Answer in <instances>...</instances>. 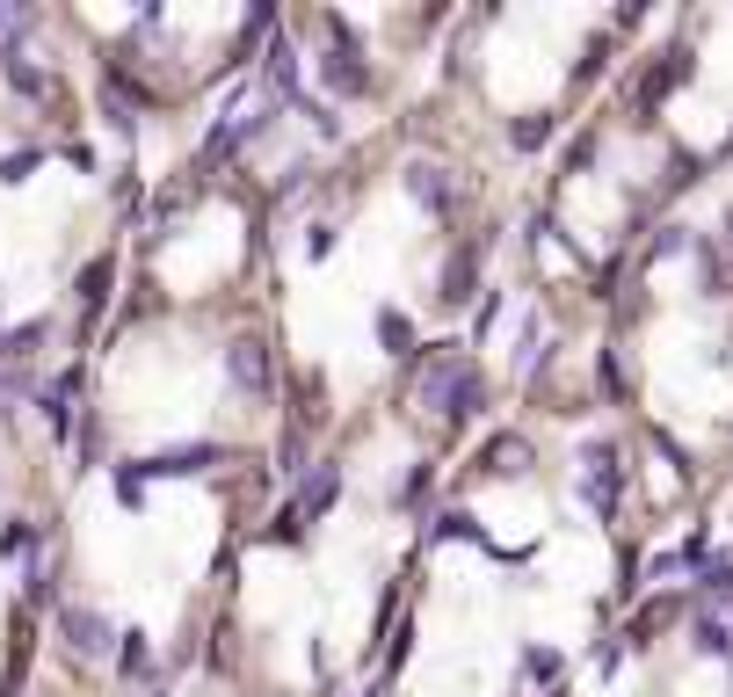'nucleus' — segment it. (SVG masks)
<instances>
[{
  "label": "nucleus",
  "mask_w": 733,
  "mask_h": 697,
  "mask_svg": "<svg viewBox=\"0 0 733 697\" xmlns=\"http://www.w3.org/2000/svg\"><path fill=\"white\" fill-rule=\"evenodd\" d=\"M334 502V472H320V480H305V516H320V508Z\"/></svg>",
  "instance_id": "obj_5"
},
{
  "label": "nucleus",
  "mask_w": 733,
  "mask_h": 697,
  "mask_svg": "<svg viewBox=\"0 0 733 697\" xmlns=\"http://www.w3.org/2000/svg\"><path fill=\"white\" fill-rule=\"evenodd\" d=\"M66 640L80 646V654H103L109 632H103V618H95V610H66Z\"/></svg>",
  "instance_id": "obj_1"
},
{
  "label": "nucleus",
  "mask_w": 733,
  "mask_h": 697,
  "mask_svg": "<svg viewBox=\"0 0 733 697\" xmlns=\"http://www.w3.org/2000/svg\"><path fill=\"white\" fill-rule=\"evenodd\" d=\"M327 81H334V87H349V95H356V87H370V73L356 66L349 52H334V58H327Z\"/></svg>",
  "instance_id": "obj_2"
},
{
  "label": "nucleus",
  "mask_w": 733,
  "mask_h": 697,
  "mask_svg": "<svg viewBox=\"0 0 733 697\" xmlns=\"http://www.w3.org/2000/svg\"><path fill=\"white\" fill-rule=\"evenodd\" d=\"M414 196H421V204H436V211H451V190H443L436 168H414Z\"/></svg>",
  "instance_id": "obj_3"
},
{
  "label": "nucleus",
  "mask_w": 733,
  "mask_h": 697,
  "mask_svg": "<svg viewBox=\"0 0 733 697\" xmlns=\"http://www.w3.org/2000/svg\"><path fill=\"white\" fill-rule=\"evenodd\" d=\"M233 378H240V385H262V349H255V342L233 349Z\"/></svg>",
  "instance_id": "obj_4"
}]
</instances>
